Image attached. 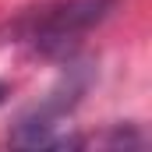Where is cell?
Instances as JSON below:
<instances>
[{"instance_id": "3957f363", "label": "cell", "mask_w": 152, "mask_h": 152, "mask_svg": "<svg viewBox=\"0 0 152 152\" xmlns=\"http://www.w3.org/2000/svg\"><path fill=\"white\" fill-rule=\"evenodd\" d=\"M7 96H11V85H7V81H0V106L7 103Z\"/></svg>"}, {"instance_id": "6da1fadb", "label": "cell", "mask_w": 152, "mask_h": 152, "mask_svg": "<svg viewBox=\"0 0 152 152\" xmlns=\"http://www.w3.org/2000/svg\"><path fill=\"white\" fill-rule=\"evenodd\" d=\"M117 0H53L14 21L18 42H28L42 57H67L99 21L110 18Z\"/></svg>"}, {"instance_id": "7a4b0ae2", "label": "cell", "mask_w": 152, "mask_h": 152, "mask_svg": "<svg viewBox=\"0 0 152 152\" xmlns=\"http://www.w3.org/2000/svg\"><path fill=\"white\" fill-rule=\"evenodd\" d=\"M88 81H92V71L85 64H71L64 71V78L28 113L18 117V124L11 131V142L25 145V149H75V145H81V138L71 134L67 117L75 113V106L81 103Z\"/></svg>"}]
</instances>
